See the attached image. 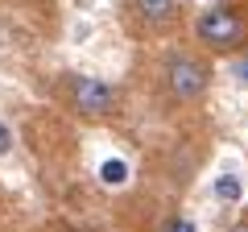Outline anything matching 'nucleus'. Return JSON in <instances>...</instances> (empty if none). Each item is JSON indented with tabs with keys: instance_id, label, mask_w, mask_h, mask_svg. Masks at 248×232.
I'll return each mask as SVG.
<instances>
[{
	"instance_id": "obj_5",
	"label": "nucleus",
	"mask_w": 248,
	"mask_h": 232,
	"mask_svg": "<svg viewBox=\"0 0 248 232\" xmlns=\"http://www.w3.org/2000/svg\"><path fill=\"white\" fill-rule=\"evenodd\" d=\"M211 195H215V203H223V207L240 203V199H244V179H240V174H232V170H223V174H215Z\"/></svg>"
},
{
	"instance_id": "obj_10",
	"label": "nucleus",
	"mask_w": 248,
	"mask_h": 232,
	"mask_svg": "<svg viewBox=\"0 0 248 232\" xmlns=\"http://www.w3.org/2000/svg\"><path fill=\"white\" fill-rule=\"evenodd\" d=\"M232 232H248V220H240V224H232Z\"/></svg>"
},
{
	"instance_id": "obj_7",
	"label": "nucleus",
	"mask_w": 248,
	"mask_h": 232,
	"mask_svg": "<svg viewBox=\"0 0 248 232\" xmlns=\"http://www.w3.org/2000/svg\"><path fill=\"white\" fill-rule=\"evenodd\" d=\"M228 71H232V83H236V87H248V58H236Z\"/></svg>"
},
{
	"instance_id": "obj_2",
	"label": "nucleus",
	"mask_w": 248,
	"mask_h": 232,
	"mask_svg": "<svg viewBox=\"0 0 248 232\" xmlns=\"http://www.w3.org/2000/svg\"><path fill=\"white\" fill-rule=\"evenodd\" d=\"M211 87V66L195 54H170L166 63V91L178 104H195L203 91Z\"/></svg>"
},
{
	"instance_id": "obj_9",
	"label": "nucleus",
	"mask_w": 248,
	"mask_h": 232,
	"mask_svg": "<svg viewBox=\"0 0 248 232\" xmlns=\"http://www.w3.org/2000/svg\"><path fill=\"white\" fill-rule=\"evenodd\" d=\"M174 232H199V224H195V220H178Z\"/></svg>"
},
{
	"instance_id": "obj_6",
	"label": "nucleus",
	"mask_w": 248,
	"mask_h": 232,
	"mask_svg": "<svg viewBox=\"0 0 248 232\" xmlns=\"http://www.w3.org/2000/svg\"><path fill=\"white\" fill-rule=\"evenodd\" d=\"M99 179H104V182H112V187H120V182L128 179V166H124L120 158H108L104 166H99Z\"/></svg>"
},
{
	"instance_id": "obj_1",
	"label": "nucleus",
	"mask_w": 248,
	"mask_h": 232,
	"mask_svg": "<svg viewBox=\"0 0 248 232\" xmlns=\"http://www.w3.org/2000/svg\"><path fill=\"white\" fill-rule=\"evenodd\" d=\"M195 33H199V42H203L207 50L228 54V50H240V46H244L248 29H244V21H240L232 9H223V4H211V9L199 13Z\"/></svg>"
},
{
	"instance_id": "obj_4",
	"label": "nucleus",
	"mask_w": 248,
	"mask_h": 232,
	"mask_svg": "<svg viewBox=\"0 0 248 232\" xmlns=\"http://www.w3.org/2000/svg\"><path fill=\"white\" fill-rule=\"evenodd\" d=\"M128 13L145 29H166L178 17V0H128Z\"/></svg>"
},
{
	"instance_id": "obj_3",
	"label": "nucleus",
	"mask_w": 248,
	"mask_h": 232,
	"mask_svg": "<svg viewBox=\"0 0 248 232\" xmlns=\"http://www.w3.org/2000/svg\"><path fill=\"white\" fill-rule=\"evenodd\" d=\"M71 104L83 116H108L116 108V91L104 79H71Z\"/></svg>"
},
{
	"instance_id": "obj_8",
	"label": "nucleus",
	"mask_w": 248,
	"mask_h": 232,
	"mask_svg": "<svg viewBox=\"0 0 248 232\" xmlns=\"http://www.w3.org/2000/svg\"><path fill=\"white\" fill-rule=\"evenodd\" d=\"M9 149H13V129L4 125V120H0V158H4Z\"/></svg>"
}]
</instances>
